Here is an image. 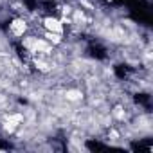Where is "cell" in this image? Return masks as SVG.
I'll use <instances>...</instances> for the list:
<instances>
[{"label":"cell","mask_w":153,"mask_h":153,"mask_svg":"<svg viewBox=\"0 0 153 153\" xmlns=\"http://www.w3.org/2000/svg\"><path fill=\"white\" fill-rule=\"evenodd\" d=\"M45 27L49 31H54V33H61V24L56 20V18H47L45 20Z\"/></svg>","instance_id":"6da1fadb"},{"label":"cell","mask_w":153,"mask_h":153,"mask_svg":"<svg viewBox=\"0 0 153 153\" xmlns=\"http://www.w3.org/2000/svg\"><path fill=\"white\" fill-rule=\"evenodd\" d=\"M11 29H13V33H15V34H22V33L25 31V24H24V22H20V20H16V22L11 25Z\"/></svg>","instance_id":"7a4b0ae2"},{"label":"cell","mask_w":153,"mask_h":153,"mask_svg":"<svg viewBox=\"0 0 153 153\" xmlns=\"http://www.w3.org/2000/svg\"><path fill=\"white\" fill-rule=\"evenodd\" d=\"M81 97V92H76V90H70V92H67V99H72V101H76V99H79Z\"/></svg>","instance_id":"3957f363"}]
</instances>
